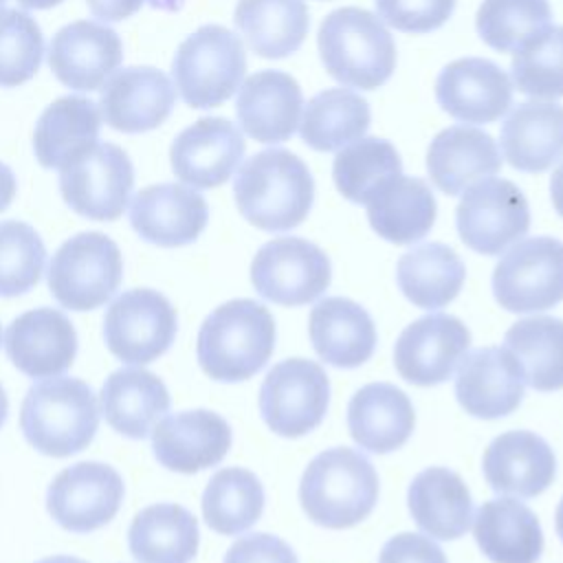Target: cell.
Listing matches in <instances>:
<instances>
[{"instance_id": "6da1fadb", "label": "cell", "mask_w": 563, "mask_h": 563, "mask_svg": "<svg viewBox=\"0 0 563 563\" xmlns=\"http://www.w3.org/2000/svg\"><path fill=\"white\" fill-rule=\"evenodd\" d=\"M233 196L249 224L279 233L306 220L314 200V180L297 154L279 147L264 150L238 169Z\"/></svg>"}, {"instance_id": "7a4b0ae2", "label": "cell", "mask_w": 563, "mask_h": 563, "mask_svg": "<svg viewBox=\"0 0 563 563\" xmlns=\"http://www.w3.org/2000/svg\"><path fill=\"white\" fill-rule=\"evenodd\" d=\"M275 350V321L266 306L253 299H231L218 306L200 325L196 354L202 372L220 383L255 376Z\"/></svg>"}, {"instance_id": "3957f363", "label": "cell", "mask_w": 563, "mask_h": 563, "mask_svg": "<svg viewBox=\"0 0 563 563\" xmlns=\"http://www.w3.org/2000/svg\"><path fill=\"white\" fill-rule=\"evenodd\" d=\"M299 501L317 526L352 528L367 519L378 501L376 468L356 449H325L306 466L299 482Z\"/></svg>"}, {"instance_id": "277c9868", "label": "cell", "mask_w": 563, "mask_h": 563, "mask_svg": "<svg viewBox=\"0 0 563 563\" xmlns=\"http://www.w3.org/2000/svg\"><path fill=\"white\" fill-rule=\"evenodd\" d=\"M99 427L95 391L79 378L53 376L29 387L20 407L26 442L51 457L84 451Z\"/></svg>"}, {"instance_id": "5b68a950", "label": "cell", "mask_w": 563, "mask_h": 563, "mask_svg": "<svg viewBox=\"0 0 563 563\" xmlns=\"http://www.w3.org/2000/svg\"><path fill=\"white\" fill-rule=\"evenodd\" d=\"M317 46L323 68L339 84L376 90L396 68V44L385 22L361 7H343L323 18Z\"/></svg>"}, {"instance_id": "8992f818", "label": "cell", "mask_w": 563, "mask_h": 563, "mask_svg": "<svg viewBox=\"0 0 563 563\" xmlns=\"http://www.w3.org/2000/svg\"><path fill=\"white\" fill-rule=\"evenodd\" d=\"M244 73V44L220 24H205L187 35L172 62L176 88L191 108L224 103L240 88Z\"/></svg>"}, {"instance_id": "52a82bcc", "label": "cell", "mask_w": 563, "mask_h": 563, "mask_svg": "<svg viewBox=\"0 0 563 563\" xmlns=\"http://www.w3.org/2000/svg\"><path fill=\"white\" fill-rule=\"evenodd\" d=\"M46 277L59 306L75 312L95 310L117 292L123 277V257L112 238L84 231L55 251Z\"/></svg>"}, {"instance_id": "ba28073f", "label": "cell", "mask_w": 563, "mask_h": 563, "mask_svg": "<svg viewBox=\"0 0 563 563\" xmlns=\"http://www.w3.org/2000/svg\"><path fill=\"white\" fill-rule=\"evenodd\" d=\"M493 295L508 312H541L563 301V242L526 238L501 255L493 271Z\"/></svg>"}, {"instance_id": "9c48e42d", "label": "cell", "mask_w": 563, "mask_h": 563, "mask_svg": "<svg viewBox=\"0 0 563 563\" xmlns=\"http://www.w3.org/2000/svg\"><path fill=\"white\" fill-rule=\"evenodd\" d=\"M178 319L172 301L152 288L121 292L103 317L106 347L128 365H147L176 339Z\"/></svg>"}, {"instance_id": "30bf717a", "label": "cell", "mask_w": 563, "mask_h": 563, "mask_svg": "<svg viewBox=\"0 0 563 563\" xmlns=\"http://www.w3.org/2000/svg\"><path fill=\"white\" fill-rule=\"evenodd\" d=\"M330 380L323 367L308 358H286L266 374L260 387V413L282 438H301L325 418Z\"/></svg>"}, {"instance_id": "8fae6325", "label": "cell", "mask_w": 563, "mask_h": 563, "mask_svg": "<svg viewBox=\"0 0 563 563\" xmlns=\"http://www.w3.org/2000/svg\"><path fill=\"white\" fill-rule=\"evenodd\" d=\"M134 167L114 143H95L81 156L59 169L64 202L79 216L97 222L117 220L130 200Z\"/></svg>"}, {"instance_id": "7c38bea8", "label": "cell", "mask_w": 563, "mask_h": 563, "mask_svg": "<svg viewBox=\"0 0 563 563\" xmlns=\"http://www.w3.org/2000/svg\"><path fill=\"white\" fill-rule=\"evenodd\" d=\"M460 240L475 253L499 255L530 229L523 191L506 178H484L464 189L455 209Z\"/></svg>"}, {"instance_id": "4fadbf2b", "label": "cell", "mask_w": 563, "mask_h": 563, "mask_svg": "<svg viewBox=\"0 0 563 563\" xmlns=\"http://www.w3.org/2000/svg\"><path fill=\"white\" fill-rule=\"evenodd\" d=\"M330 282V257L303 238H275L251 262L253 288L279 306H306L319 299Z\"/></svg>"}, {"instance_id": "5bb4252c", "label": "cell", "mask_w": 563, "mask_h": 563, "mask_svg": "<svg viewBox=\"0 0 563 563\" xmlns=\"http://www.w3.org/2000/svg\"><path fill=\"white\" fill-rule=\"evenodd\" d=\"M123 477L103 462H77L48 486V515L68 532L86 534L103 528L121 508Z\"/></svg>"}, {"instance_id": "9a60e30c", "label": "cell", "mask_w": 563, "mask_h": 563, "mask_svg": "<svg viewBox=\"0 0 563 563\" xmlns=\"http://www.w3.org/2000/svg\"><path fill=\"white\" fill-rule=\"evenodd\" d=\"M468 345L471 332L462 319L444 312L427 314L400 332L394 365L407 383L433 387L451 378Z\"/></svg>"}, {"instance_id": "2e32d148", "label": "cell", "mask_w": 563, "mask_h": 563, "mask_svg": "<svg viewBox=\"0 0 563 563\" xmlns=\"http://www.w3.org/2000/svg\"><path fill=\"white\" fill-rule=\"evenodd\" d=\"M121 62L123 44L119 33L95 20H77L62 26L48 46L53 75L79 92L101 88Z\"/></svg>"}, {"instance_id": "e0dca14e", "label": "cell", "mask_w": 563, "mask_h": 563, "mask_svg": "<svg viewBox=\"0 0 563 563\" xmlns=\"http://www.w3.org/2000/svg\"><path fill=\"white\" fill-rule=\"evenodd\" d=\"M229 422L209 409L178 411L152 429V451L161 466L194 475L224 460L231 449Z\"/></svg>"}, {"instance_id": "ac0fdd59", "label": "cell", "mask_w": 563, "mask_h": 563, "mask_svg": "<svg viewBox=\"0 0 563 563\" xmlns=\"http://www.w3.org/2000/svg\"><path fill=\"white\" fill-rule=\"evenodd\" d=\"M242 132L224 117H205L185 128L169 147L172 172L196 189H213L229 180L242 161Z\"/></svg>"}, {"instance_id": "d6986e66", "label": "cell", "mask_w": 563, "mask_h": 563, "mask_svg": "<svg viewBox=\"0 0 563 563\" xmlns=\"http://www.w3.org/2000/svg\"><path fill=\"white\" fill-rule=\"evenodd\" d=\"M435 101L457 121L493 123L512 103V81L490 59L460 57L440 70Z\"/></svg>"}, {"instance_id": "ffe728a7", "label": "cell", "mask_w": 563, "mask_h": 563, "mask_svg": "<svg viewBox=\"0 0 563 563\" xmlns=\"http://www.w3.org/2000/svg\"><path fill=\"white\" fill-rule=\"evenodd\" d=\"M9 361L31 378L64 374L77 354V332L70 319L55 308H33L15 317L4 332Z\"/></svg>"}, {"instance_id": "44dd1931", "label": "cell", "mask_w": 563, "mask_h": 563, "mask_svg": "<svg viewBox=\"0 0 563 563\" xmlns=\"http://www.w3.org/2000/svg\"><path fill=\"white\" fill-rule=\"evenodd\" d=\"M176 103L169 77L152 66L117 70L101 86L99 110L103 121L119 132L139 134L158 128Z\"/></svg>"}, {"instance_id": "7402d4cb", "label": "cell", "mask_w": 563, "mask_h": 563, "mask_svg": "<svg viewBox=\"0 0 563 563\" xmlns=\"http://www.w3.org/2000/svg\"><path fill=\"white\" fill-rule=\"evenodd\" d=\"M209 220L207 200L191 187L161 183L141 189L130 205V224L150 244L174 249L198 240Z\"/></svg>"}, {"instance_id": "603a6c76", "label": "cell", "mask_w": 563, "mask_h": 563, "mask_svg": "<svg viewBox=\"0 0 563 563\" xmlns=\"http://www.w3.org/2000/svg\"><path fill=\"white\" fill-rule=\"evenodd\" d=\"M526 391L517 358L501 347H479L460 361L455 396L460 407L482 420H497L512 413Z\"/></svg>"}, {"instance_id": "cb8c5ba5", "label": "cell", "mask_w": 563, "mask_h": 563, "mask_svg": "<svg viewBox=\"0 0 563 563\" xmlns=\"http://www.w3.org/2000/svg\"><path fill=\"white\" fill-rule=\"evenodd\" d=\"M301 108V86L284 70H257L238 88V123L257 143L288 141L299 125Z\"/></svg>"}, {"instance_id": "d4e9b609", "label": "cell", "mask_w": 563, "mask_h": 563, "mask_svg": "<svg viewBox=\"0 0 563 563\" xmlns=\"http://www.w3.org/2000/svg\"><path fill=\"white\" fill-rule=\"evenodd\" d=\"M482 471L495 493L528 499L541 495L554 482L556 457L541 435L506 431L484 451Z\"/></svg>"}, {"instance_id": "484cf974", "label": "cell", "mask_w": 563, "mask_h": 563, "mask_svg": "<svg viewBox=\"0 0 563 563\" xmlns=\"http://www.w3.org/2000/svg\"><path fill=\"white\" fill-rule=\"evenodd\" d=\"M499 167L501 154L495 139L468 125L444 128L427 150V172L446 196H457L473 183L490 178Z\"/></svg>"}, {"instance_id": "4316f807", "label": "cell", "mask_w": 563, "mask_h": 563, "mask_svg": "<svg viewBox=\"0 0 563 563\" xmlns=\"http://www.w3.org/2000/svg\"><path fill=\"white\" fill-rule=\"evenodd\" d=\"M308 334L321 361L352 369L372 358L376 325L369 312L347 297L321 299L308 319Z\"/></svg>"}, {"instance_id": "83f0119b", "label": "cell", "mask_w": 563, "mask_h": 563, "mask_svg": "<svg viewBox=\"0 0 563 563\" xmlns=\"http://www.w3.org/2000/svg\"><path fill=\"white\" fill-rule=\"evenodd\" d=\"M413 424L416 411L409 396L391 383H369L347 405L350 435L369 453L385 455L400 449Z\"/></svg>"}, {"instance_id": "f1b7e54d", "label": "cell", "mask_w": 563, "mask_h": 563, "mask_svg": "<svg viewBox=\"0 0 563 563\" xmlns=\"http://www.w3.org/2000/svg\"><path fill=\"white\" fill-rule=\"evenodd\" d=\"M101 416L121 435L143 440L169 409L165 383L143 367L112 372L99 394Z\"/></svg>"}, {"instance_id": "f546056e", "label": "cell", "mask_w": 563, "mask_h": 563, "mask_svg": "<svg viewBox=\"0 0 563 563\" xmlns=\"http://www.w3.org/2000/svg\"><path fill=\"white\" fill-rule=\"evenodd\" d=\"M501 154L519 172L539 174L563 158V106L526 101L512 108L499 132Z\"/></svg>"}, {"instance_id": "4dcf8cb0", "label": "cell", "mask_w": 563, "mask_h": 563, "mask_svg": "<svg viewBox=\"0 0 563 563\" xmlns=\"http://www.w3.org/2000/svg\"><path fill=\"white\" fill-rule=\"evenodd\" d=\"M407 504L416 526L431 539H460L473 521L471 493L464 479L446 466L420 471L409 484Z\"/></svg>"}, {"instance_id": "1f68e13d", "label": "cell", "mask_w": 563, "mask_h": 563, "mask_svg": "<svg viewBox=\"0 0 563 563\" xmlns=\"http://www.w3.org/2000/svg\"><path fill=\"white\" fill-rule=\"evenodd\" d=\"M367 220L378 238L405 246L422 240L438 213L431 187L416 176L387 178L365 202Z\"/></svg>"}, {"instance_id": "d6a6232c", "label": "cell", "mask_w": 563, "mask_h": 563, "mask_svg": "<svg viewBox=\"0 0 563 563\" xmlns=\"http://www.w3.org/2000/svg\"><path fill=\"white\" fill-rule=\"evenodd\" d=\"M473 537L493 563H537L543 552L537 515L512 497L484 501L473 517Z\"/></svg>"}, {"instance_id": "836d02e7", "label": "cell", "mask_w": 563, "mask_h": 563, "mask_svg": "<svg viewBox=\"0 0 563 563\" xmlns=\"http://www.w3.org/2000/svg\"><path fill=\"white\" fill-rule=\"evenodd\" d=\"M101 117L90 99L66 95L40 114L33 130V152L42 167L62 169L97 143Z\"/></svg>"}, {"instance_id": "e575fe53", "label": "cell", "mask_w": 563, "mask_h": 563, "mask_svg": "<svg viewBox=\"0 0 563 563\" xmlns=\"http://www.w3.org/2000/svg\"><path fill=\"white\" fill-rule=\"evenodd\" d=\"M198 543V519L187 508L167 501L136 512L128 530V548L139 563H189Z\"/></svg>"}, {"instance_id": "d590c367", "label": "cell", "mask_w": 563, "mask_h": 563, "mask_svg": "<svg viewBox=\"0 0 563 563\" xmlns=\"http://www.w3.org/2000/svg\"><path fill=\"white\" fill-rule=\"evenodd\" d=\"M233 22L255 55L279 59L303 44L310 15L303 0H238Z\"/></svg>"}, {"instance_id": "8d00e7d4", "label": "cell", "mask_w": 563, "mask_h": 563, "mask_svg": "<svg viewBox=\"0 0 563 563\" xmlns=\"http://www.w3.org/2000/svg\"><path fill=\"white\" fill-rule=\"evenodd\" d=\"M464 277V262L442 242L413 246L396 264L398 288L422 310H435L453 301L462 290Z\"/></svg>"}, {"instance_id": "74e56055", "label": "cell", "mask_w": 563, "mask_h": 563, "mask_svg": "<svg viewBox=\"0 0 563 563\" xmlns=\"http://www.w3.org/2000/svg\"><path fill=\"white\" fill-rule=\"evenodd\" d=\"M372 121L369 103L347 88H325L303 108L301 141L317 152H336L361 139Z\"/></svg>"}, {"instance_id": "f35d334b", "label": "cell", "mask_w": 563, "mask_h": 563, "mask_svg": "<svg viewBox=\"0 0 563 563\" xmlns=\"http://www.w3.org/2000/svg\"><path fill=\"white\" fill-rule=\"evenodd\" d=\"M504 347L517 358L526 385L537 391L563 389V319H519L508 328Z\"/></svg>"}, {"instance_id": "ab89813d", "label": "cell", "mask_w": 563, "mask_h": 563, "mask_svg": "<svg viewBox=\"0 0 563 563\" xmlns=\"http://www.w3.org/2000/svg\"><path fill=\"white\" fill-rule=\"evenodd\" d=\"M264 510V488L255 473L229 466L220 468L202 493L205 523L224 537L240 534L255 526Z\"/></svg>"}, {"instance_id": "60d3db41", "label": "cell", "mask_w": 563, "mask_h": 563, "mask_svg": "<svg viewBox=\"0 0 563 563\" xmlns=\"http://www.w3.org/2000/svg\"><path fill=\"white\" fill-rule=\"evenodd\" d=\"M402 174L396 147L378 136H361L339 150L332 163V178L343 198L365 205L367 198L391 176Z\"/></svg>"}, {"instance_id": "b9f144b4", "label": "cell", "mask_w": 563, "mask_h": 563, "mask_svg": "<svg viewBox=\"0 0 563 563\" xmlns=\"http://www.w3.org/2000/svg\"><path fill=\"white\" fill-rule=\"evenodd\" d=\"M552 26L548 0H484L475 29L484 44L499 53H515L526 42Z\"/></svg>"}, {"instance_id": "7bdbcfd3", "label": "cell", "mask_w": 563, "mask_h": 563, "mask_svg": "<svg viewBox=\"0 0 563 563\" xmlns=\"http://www.w3.org/2000/svg\"><path fill=\"white\" fill-rule=\"evenodd\" d=\"M510 73L519 92L528 97H563V26H550L515 51Z\"/></svg>"}, {"instance_id": "ee69618b", "label": "cell", "mask_w": 563, "mask_h": 563, "mask_svg": "<svg viewBox=\"0 0 563 563\" xmlns=\"http://www.w3.org/2000/svg\"><path fill=\"white\" fill-rule=\"evenodd\" d=\"M44 262V242L31 224L0 222V297H18L37 286Z\"/></svg>"}, {"instance_id": "f6af8a7d", "label": "cell", "mask_w": 563, "mask_h": 563, "mask_svg": "<svg viewBox=\"0 0 563 563\" xmlns=\"http://www.w3.org/2000/svg\"><path fill=\"white\" fill-rule=\"evenodd\" d=\"M44 55L40 24L24 11L0 9V86L15 88L29 81Z\"/></svg>"}, {"instance_id": "bcb514c9", "label": "cell", "mask_w": 563, "mask_h": 563, "mask_svg": "<svg viewBox=\"0 0 563 563\" xmlns=\"http://www.w3.org/2000/svg\"><path fill=\"white\" fill-rule=\"evenodd\" d=\"M376 15L402 33H431L455 9V0H374Z\"/></svg>"}, {"instance_id": "7dc6e473", "label": "cell", "mask_w": 563, "mask_h": 563, "mask_svg": "<svg viewBox=\"0 0 563 563\" xmlns=\"http://www.w3.org/2000/svg\"><path fill=\"white\" fill-rule=\"evenodd\" d=\"M224 563H299L292 548L268 532L240 537L224 554Z\"/></svg>"}, {"instance_id": "c3c4849f", "label": "cell", "mask_w": 563, "mask_h": 563, "mask_svg": "<svg viewBox=\"0 0 563 563\" xmlns=\"http://www.w3.org/2000/svg\"><path fill=\"white\" fill-rule=\"evenodd\" d=\"M378 563H449L438 543L416 532H400L391 537L380 554Z\"/></svg>"}, {"instance_id": "681fc988", "label": "cell", "mask_w": 563, "mask_h": 563, "mask_svg": "<svg viewBox=\"0 0 563 563\" xmlns=\"http://www.w3.org/2000/svg\"><path fill=\"white\" fill-rule=\"evenodd\" d=\"M90 13L103 22H121L134 15L145 0H86Z\"/></svg>"}, {"instance_id": "f907efd6", "label": "cell", "mask_w": 563, "mask_h": 563, "mask_svg": "<svg viewBox=\"0 0 563 563\" xmlns=\"http://www.w3.org/2000/svg\"><path fill=\"white\" fill-rule=\"evenodd\" d=\"M15 191H18V183H15L13 169L0 161V211H4L11 205V200L15 198Z\"/></svg>"}, {"instance_id": "816d5d0a", "label": "cell", "mask_w": 563, "mask_h": 563, "mask_svg": "<svg viewBox=\"0 0 563 563\" xmlns=\"http://www.w3.org/2000/svg\"><path fill=\"white\" fill-rule=\"evenodd\" d=\"M550 198H552V205H554L556 213L563 218V161H561L559 167L552 172V178H550Z\"/></svg>"}, {"instance_id": "f5cc1de1", "label": "cell", "mask_w": 563, "mask_h": 563, "mask_svg": "<svg viewBox=\"0 0 563 563\" xmlns=\"http://www.w3.org/2000/svg\"><path fill=\"white\" fill-rule=\"evenodd\" d=\"M24 9H51L55 4H59L62 0H18Z\"/></svg>"}, {"instance_id": "db71d44e", "label": "cell", "mask_w": 563, "mask_h": 563, "mask_svg": "<svg viewBox=\"0 0 563 563\" xmlns=\"http://www.w3.org/2000/svg\"><path fill=\"white\" fill-rule=\"evenodd\" d=\"M37 563H86V561H81V559H77V556H68V554H57V556L42 559V561H37Z\"/></svg>"}, {"instance_id": "11a10c76", "label": "cell", "mask_w": 563, "mask_h": 563, "mask_svg": "<svg viewBox=\"0 0 563 563\" xmlns=\"http://www.w3.org/2000/svg\"><path fill=\"white\" fill-rule=\"evenodd\" d=\"M7 413H9V400H7V394H4V389H2V385H0V427H2L4 420H7Z\"/></svg>"}, {"instance_id": "9f6ffc18", "label": "cell", "mask_w": 563, "mask_h": 563, "mask_svg": "<svg viewBox=\"0 0 563 563\" xmlns=\"http://www.w3.org/2000/svg\"><path fill=\"white\" fill-rule=\"evenodd\" d=\"M554 526H556V534H559V537H561V541H563V497H561V501H559V508H556Z\"/></svg>"}, {"instance_id": "6f0895ef", "label": "cell", "mask_w": 563, "mask_h": 563, "mask_svg": "<svg viewBox=\"0 0 563 563\" xmlns=\"http://www.w3.org/2000/svg\"><path fill=\"white\" fill-rule=\"evenodd\" d=\"M2 4H4V0H0V9H2Z\"/></svg>"}, {"instance_id": "680465c9", "label": "cell", "mask_w": 563, "mask_h": 563, "mask_svg": "<svg viewBox=\"0 0 563 563\" xmlns=\"http://www.w3.org/2000/svg\"><path fill=\"white\" fill-rule=\"evenodd\" d=\"M0 341H2V328H0Z\"/></svg>"}]
</instances>
